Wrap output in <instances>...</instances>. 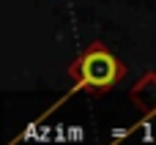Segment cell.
<instances>
[{"label": "cell", "instance_id": "cell-1", "mask_svg": "<svg viewBox=\"0 0 156 145\" xmlns=\"http://www.w3.org/2000/svg\"><path fill=\"white\" fill-rule=\"evenodd\" d=\"M123 66L118 63V58L110 52V49H104L99 41H93L80 58H77V63L69 69V74L77 80L74 82V88H71V93H77L80 88H90V90H110L121 77H123Z\"/></svg>", "mask_w": 156, "mask_h": 145}]
</instances>
